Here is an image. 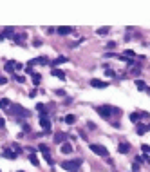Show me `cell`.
I'll list each match as a JSON object with an SVG mask.
<instances>
[{
    "label": "cell",
    "mask_w": 150,
    "mask_h": 172,
    "mask_svg": "<svg viewBox=\"0 0 150 172\" xmlns=\"http://www.w3.org/2000/svg\"><path fill=\"white\" fill-rule=\"evenodd\" d=\"M143 150H145V152H150V147L148 145H143Z\"/></svg>",
    "instance_id": "obj_25"
},
{
    "label": "cell",
    "mask_w": 150,
    "mask_h": 172,
    "mask_svg": "<svg viewBox=\"0 0 150 172\" xmlns=\"http://www.w3.org/2000/svg\"><path fill=\"white\" fill-rule=\"evenodd\" d=\"M148 130V127H145V125H138V134H143V132H147Z\"/></svg>",
    "instance_id": "obj_18"
},
{
    "label": "cell",
    "mask_w": 150,
    "mask_h": 172,
    "mask_svg": "<svg viewBox=\"0 0 150 172\" xmlns=\"http://www.w3.org/2000/svg\"><path fill=\"white\" fill-rule=\"evenodd\" d=\"M69 33H72V27H67V25L58 27V34H69Z\"/></svg>",
    "instance_id": "obj_11"
},
{
    "label": "cell",
    "mask_w": 150,
    "mask_h": 172,
    "mask_svg": "<svg viewBox=\"0 0 150 172\" xmlns=\"http://www.w3.org/2000/svg\"><path fill=\"white\" fill-rule=\"evenodd\" d=\"M36 64L45 65V64H49V58H47V56H40V58H35V60L29 62V65H36Z\"/></svg>",
    "instance_id": "obj_6"
},
{
    "label": "cell",
    "mask_w": 150,
    "mask_h": 172,
    "mask_svg": "<svg viewBox=\"0 0 150 172\" xmlns=\"http://www.w3.org/2000/svg\"><path fill=\"white\" fill-rule=\"evenodd\" d=\"M29 158H31V163H33V165H36V167H38V160H36V156H33V154H31Z\"/></svg>",
    "instance_id": "obj_21"
},
{
    "label": "cell",
    "mask_w": 150,
    "mask_h": 172,
    "mask_svg": "<svg viewBox=\"0 0 150 172\" xmlns=\"http://www.w3.org/2000/svg\"><path fill=\"white\" fill-rule=\"evenodd\" d=\"M9 105V100H0V107H7Z\"/></svg>",
    "instance_id": "obj_22"
},
{
    "label": "cell",
    "mask_w": 150,
    "mask_h": 172,
    "mask_svg": "<svg viewBox=\"0 0 150 172\" xmlns=\"http://www.w3.org/2000/svg\"><path fill=\"white\" fill-rule=\"evenodd\" d=\"M5 158H9V160H13V158H16V152H11V150H5L4 152Z\"/></svg>",
    "instance_id": "obj_17"
},
{
    "label": "cell",
    "mask_w": 150,
    "mask_h": 172,
    "mask_svg": "<svg viewBox=\"0 0 150 172\" xmlns=\"http://www.w3.org/2000/svg\"><path fill=\"white\" fill-rule=\"evenodd\" d=\"M40 125H42L45 130L51 129V121H49V118H47V114H42V118H40Z\"/></svg>",
    "instance_id": "obj_7"
},
{
    "label": "cell",
    "mask_w": 150,
    "mask_h": 172,
    "mask_svg": "<svg viewBox=\"0 0 150 172\" xmlns=\"http://www.w3.org/2000/svg\"><path fill=\"white\" fill-rule=\"evenodd\" d=\"M118 150H119V152H123V154H125V152H128V150H130V145H128V143H121Z\"/></svg>",
    "instance_id": "obj_14"
},
{
    "label": "cell",
    "mask_w": 150,
    "mask_h": 172,
    "mask_svg": "<svg viewBox=\"0 0 150 172\" xmlns=\"http://www.w3.org/2000/svg\"><path fill=\"white\" fill-rule=\"evenodd\" d=\"M67 60H69L67 56H60V58H56V60H54V65H58V64H63V62H67Z\"/></svg>",
    "instance_id": "obj_16"
},
{
    "label": "cell",
    "mask_w": 150,
    "mask_h": 172,
    "mask_svg": "<svg viewBox=\"0 0 150 172\" xmlns=\"http://www.w3.org/2000/svg\"><path fill=\"white\" fill-rule=\"evenodd\" d=\"M5 82H7V80H5L4 76H0V84H5Z\"/></svg>",
    "instance_id": "obj_26"
},
{
    "label": "cell",
    "mask_w": 150,
    "mask_h": 172,
    "mask_svg": "<svg viewBox=\"0 0 150 172\" xmlns=\"http://www.w3.org/2000/svg\"><path fill=\"white\" fill-rule=\"evenodd\" d=\"M40 150H42V152H45V154H47V150H49V149H47L45 145H40Z\"/></svg>",
    "instance_id": "obj_23"
},
{
    "label": "cell",
    "mask_w": 150,
    "mask_h": 172,
    "mask_svg": "<svg viewBox=\"0 0 150 172\" xmlns=\"http://www.w3.org/2000/svg\"><path fill=\"white\" fill-rule=\"evenodd\" d=\"M52 76H56V78H60V80H63V78H65V74H63L62 71H52Z\"/></svg>",
    "instance_id": "obj_15"
},
{
    "label": "cell",
    "mask_w": 150,
    "mask_h": 172,
    "mask_svg": "<svg viewBox=\"0 0 150 172\" xmlns=\"http://www.w3.org/2000/svg\"><path fill=\"white\" fill-rule=\"evenodd\" d=\"M60 150H62L63 154H71V152H72V145H71V143H63Z\"/></svg>",
    "instance_id": "obj_10"
},
{
    "label": "cell",
    "mask_w": 150,
    "mask_h": 172,
    "mask_svg": "<svg viewBox=\"0 0 150 172\" xmlns=\"http://www.w3.org/2000/svg\"><path fill=\"white\" fill-rule=\"evenodd\" d=\"M7 36H15V29L13 27H7L2 34H0V40H4V38H7Z\"/></svg>",
    "instance_id": "obj_8"
},
{
    "label": "cell",
    "mask_w": 150,
    "mask_h": 172,
    "mask_svg": "<svg viewBox=\"0 0 150 172\" xmlns=\"http://www.w3.org/2000/svg\"><path fill=\"white\" fill-rule=\"evenodd\" d=\"M98 112L103 116V118H108V116H110V112H112V107H108V105H101V107L98 109Z\"/></svg>",
    "instance_id": "obj_4"
},
{
    "label": "cell",
    "mask_w": 150,
    "mask_h": 172,
    "mask_svg": "<svg viewBox=\"0 0 150 172\" xmlns=\"http://www.w3.org/2000/svg\"><path fill=\"white\" fill-rule=\"evenodd\" d=\"M65 121H67V123H74V121H76V118H74L72 114H69V116L65 118Z\"/></svg>",
    "instance_id": "obj_19"
},
{
    "label": "cell",
    "mask_w": 150,
    "mask_h": 172,
    "mask_svg": "<svg viewBox=\"0 0 150 172\" xmlns=\"http://www.w3.org/2000/svg\"><path fill=\"white\" fill-rule=\"evenodd\" d=\"M96 33H98V34H107V33H108V27H101V29H98Z\"/></svg>",
    "instance_id": "obj_20"
},
{
    "label": "cell",
    "mask_w": 150,
    "mask_h": 172,
    "mask_svg": "<svg viewBox=\"0 0 150 172\" xmlns=\"http://www.w3.org/2000/svg\"><path fill=\"white\" fill-rule=\"evenodd\" d=\"M89 147H91V150H92V152H96L98 156H103V158L108 156V150H107L103 145H96V143H91Z\"/></svg>",
    "instance_id": "obj_2"
},
{
    "label": "cell",
    "mask_w": 150,
    "mask_h": 172,
    "mask_svg": "<svg viewBox=\"0 0 150 172\" xmlns=\"http://www.w3.org/2000/svg\"><path fill=\"white\" fill-rule=\"evenodd\" d=\"M91 85H92V87H96V89H105L108 84H107V82H103V80H96V78H92V80H91Z\"/></svg>",
    "instance_id": "obj_5"
},
{
    "label": "cell",
    "mask_w": 150,
    "mask_h": 172,
    "mask_svg": "<svg viewBox=\"0 0 150 172\" xmlns=\"http://www.w3.org/2000/svg\"><path fill=\"white\" fill-rule=\"evenodd\" d=\"M13 112L16 116H22V118H27V116H29V111H25V109L20 107V105H13Z\"/></svg>",
    "instance_id": "obj_3"
},
{
    "label": "cell",
    "mask_w": 150,
    "mask_h": 172,
    "mask_svg": "<svg viewBox=\"0 0 150 172\" xmlns=\"http://www.w3.org/2000/svg\"><path fill=\"white\" fill-rule=\"evenodd\" d=\"M81 165V160H71V161H62V169H65L67 172H76Z\"/></svg>",
    "instance_id": "obj_1"
},
{
    "label": "cell",
    "mask_w": 150,
    "mask_h": 172,
    "mask_svg": "<svg viewBox=\"0 0 150 172\" xmlns=\"http://www.w3.org/2000/svg\"><path fill=\"white\" fill-rule=\"evenodd\" d=\"M114 47H116V44H114V42H110V44L107 45V49H114Z\"/></svg>",
    "instance_id": "obj_24"
},
{
    "label": "cell",
    "mask_w": 150,
    "mask_h": 172,
    "mask_svg": "<svg viewBox=\"0 0 150 172\" xmlns=\"http://www.w3.org/2000/svg\"><path fill=\"white\" fill-rule=\"evenodd\" d=\"M18 172H22V170H18Z\"/></svg>",
    "instance_id": "obj_27"
},
{
    "label": "cell",
    "mask_w": 150,
    "mask_h": 172,
    "mask_svg": "<svg viewBox=\"0 0 150 172\" xmlns=\"http://www.w3.org/2000/svg\"><path fill=\"white\" fill-rule=\"evenodd\" d=\"M67 138H69V136H67L65 132H58L56 136H54V141H56V143H63Z\"/></svg>",
    "instance_id": "obj_9"
},
{
    "label": "cell",
    "mask_w": 150,
    "mask_h": 172,
    "mask_svg": "<svg viewBox=\"0 0 150 172\" xmlns=\"http://www.w3.org/2000/svg\"><path fill=\"white\" fill-rule=\"evenodd\" d=\"M148 129H150V127H148Z\"/></svg>",
    "instance_id": "obj_28"
},
{
    "label": "cell",
    "mask_w": 150,
    "mask_h": 172,
    "mask_svg": "<svg viewBox=\"0 0 150 172\" xmlns=\"http://www.w3.org/2000/svg\"><path fill=\"white\" fill-rule=\"evenodd\" d=\"M136 85H138V89H139V91H148V93H150V89H147V85H145V82H141V80H138V82H136Z\"/></svg>",
    "instance_id": "obj_13"
},
{
    "label": "cell",
    "mask_w": 150,
    "mask_h": 172,
    "mask_svg": "<svg viewBox=\"0 0 150 172\" xmlns=\"http://www.w3.org/2000/svg\"><path fill=\"white\" fill-rule=\"evenodd\" d=\"M27 73H29L31 76H33V82H35V85H38V84H40V74L35 73V71H27Z\"/></svg>",
    "instance_id": "obj_12"
}]
</instances>
